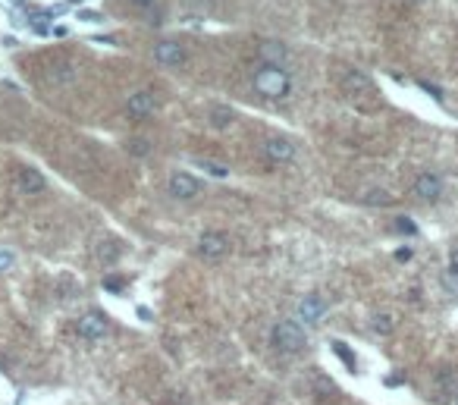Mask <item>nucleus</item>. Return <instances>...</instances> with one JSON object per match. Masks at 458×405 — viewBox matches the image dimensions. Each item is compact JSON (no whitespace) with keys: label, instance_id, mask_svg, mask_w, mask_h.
<instances>
[{"label":"nucleus","instance_id":"18","mask_svg":"<svg viewBox=\"0 0 458 405\" xmlns=\"http://www.w3.org/2000/svg\"><path fill=\"white\" fill-rule=\"evenodd\" d=\"M364 201H368V205H392V201H396V198H392L390 192H383V189H380V192H376V189H374V192H368V195H364Z\"/></svg>","mask_w":458,"mask_h":405},{"label":"nucleus","instance_id":"14","mask_svg":"<svg viewBox=\"0 0 458 405\" xmlns=\"http://www.w3.org/2000/svg\"><path fill=\"white\" fill-rule=\"evenodd\" d=\"M342 85H345V91H355V95H368L370 91V79L364 73H345Z\"/></svg>","mask_w":458,"mask_h":405},{"label":"nucleus","instance_id":"16","mask_svg":"<svg viewBox=\"0 0 458 405\" xmlns=\"http://www.w3.org/2000/svg\"><path fill=\"white\" fill-rule=\"evenodd\" d=\"M333 352L342 358V361H345V368H349V371H355V368H358V364H355V355L349 352V346H345V343H333Z\"/></svg>","mask_w":458,"mask_h":405},{"label":"nucleus","instance_id":"29","mask_svg":"<svg viewBox=\"0 0 458 405\" xmlns=\"http://www.w3.org/2000/svg\"><path fill=\"white\" fill-rule=\"evenodd\" d=\"M69 3H82V0H69Z\"/></svg>","mask_w":458,"mask_h":405},{"label":"nucleus","instance_id":"28","mask_svg":"<svg viewBox=\"0 0 458 405\" xmlns=\"http://www.w3.org/2000/svg\"><path fill=\"white\" fill-rule=\"evenodd\" d=\"M135 7H154V0H132Z\"/></svg>","mask_w":458,"mask_h":405},{"label":"nucleus","instance_id":"13","mask_svg":"<svg viewBox=\"0 0 458 405\" xmlns=\"http://www.w3.org/2000/svg\"><path fill=\"white\" fill-rule=\"evenodd\" d=\"M120 252H123V248H120V242L113 239V236H104V242L97 245V258H101V264H113L120 258Z\"/></svg>","mask_w":458,"mask_h":405},{"label":"nucleus","instance_id":"20","mask_svg":"<svg viewBox=\"0 0 458 405\" xmlns=\"http://www.w3.org/2000/svg\"><path fill=\"white\" fill-rule=\"evenodd\" d=\"M396 229H402V233H408V236H414V233H417L414 220H408V217H396Z\"/></svg>","mask_w":458,"mask_h":405},{"label":"nucleus","instance_id":"1","mask_svg":"<svg viewBox=\"0 0 458 405\" xmlns=\"http://www.w3.org/2000/svg\"><path fill=\"white\" fill-rule=\"evenodd\" d=\"M251 85L260 97L267 101H283L292 91V76L286 73V66H274V63H264V66L254 69Z\"/></svg>","mask_w":458,"mask_h":405},{"label":"nucleus","instance_id":"10","mask_svg":"<svg viewBox=\"0 0 458 405\" xmlns=\"http://www.w3.org/2000/svg\"><path fill=\"white\" fill-rule=\"evenodd\" d=\"M154 60L160 66H179V63H185V48L179 41H158L154 44Z\"/></svg>","mask_w":458,"mask_h":405},{"label":"nucleus","instance_id":"26","mask_svg":"<svg viewBox=\"0 0 458 405\" xmlns=\"http://www.w3.org/2000/svg\"><path fill=\"white\" fill-rule=\"evenodd\" d=\"M201 167H207V170H211L213 176H226V167H217V164H204V160H201Z\"/></svg>","mask_w":458,"mask_h":405},{"label":"nucleus","instance_id":"17","mask_svg":"<svg viewBox=\"0 0 458 405\" xmlns=\"http://www.w3.org/2000/svg\"><path fill=\"white\" fill-rule=\"evenodd\" d=\"M370 330H374V333H390V330H392V317H386V314L370 317Z\"/></svg>","mask_w":458,"mask_h":405},{"label":"nucleus","instance_id":"7","mask_svg":"<svg viewBox=\"0 0 458 405\" xmlns=\"http://www.w3.org/2000/svg\"><path fill=\"white\" fill-rule=\"evenodd\" d=\"M154 110H158V101H154L151 91H135V95H129V101H126V117L135 120V123L151 120L154 117Z\"/></svg>","mask_w":458,"mask_h":405},{"label":"nucleus","instance_id":"21","mask_svg":"<svg viewBox=\"0 0 458 405\" xmlns=\"http://www.w3.org/2000/svg\"><path fill=\"white\" fill-rule=\"evenodd\" d=\"M13 261H16V254L7 252V248H0V270H10V267H13Z\"/></svg>","mask_w":458,"mask_h":405},{"label":"nucleus","instance_id":"11","mask_svg":"<svg viewBox=\"0 0 458 405\" xmlns=\"http://www.w3.org/2000/svg\"><path fill=\"white\" fill-rule=\"evenodd\" d=\"M16 182H19V189L26 195H38V192H44V186H48L44 176L35 170V167H19V170H16Z\"/></svg>","mask_w":458,"mask_h":405},{"label":"nucleus","instance_id":"15","mask_svg":"<svg viewBox=\"0 0 458 405\" xmlns=\"http://www.w3.org/2000/svg\"><path fill=\"white\" fill-rule=\"evenodd\" d=\"M233 120H236V113H233L229 107H213V110H211V123L220 126V129H226V126L233 123Z\"/></svg>","mask_w":458,"mask_h":405},{"label":"nucleus","instance_id":"2","mask_svg":"<svg viewBox=\"0 0 458 405\" xmlns=\"http://www.w3.org/2000/svg\"><path fill=\"white\" fill-rule=\"evenodd\" d=\"M270 337H274V349L283 352V355H298V352L305 349V343H308L301 323H295V321H280Z\"/></svg>","mask_w":458,"mask_h":405},{"label":"nucleus","instance_id":"25","mask_svg":"<svg viewBox=\"0 0 458 405\" xmlns=\"http://www.w3.org/2000/svg\"><path fill=\"white\" fill-rule=\"evenodd\" d=\"M421 88H424L427 95H433V97H437V101H439V97H443V91H439L437 85H430V82H421Z\"/></svg>","mask_w":458,"mask_h":405},{"label":"nucleus","instance_id":"23","mask_svg":"<svg viewBox=\"0 0 458 405\" xmlns=\"http://www.w3.org/2000/svg\"><path fill=\"white\" fill-rule=\"evenodd\" d=\"M449 274H452V276H455V280H458V248H455V252L449 254Z\"/></svg>","mask_w":458,"mask_h":405},{"label":"nucleus","instance_id":"30","mask_svg":"<svg viewBox=\"0 0 458 405\" xmlns=\"http://www.w3.org/2000/svg\"><path fill=\"white\" fill-rule=\"evenodd\" d=\"M455 402H458V396H455Z\"/></svg>","mask_w":458,"mask_h":405},{"label":"nucleus","instance_id":"5","mask_svg":"<svg viewBox=\"0 0 458 405\" xmlns=\"http://www.w3.org/2000/svg\"><path fill=\"white\" fill-rule=\"evenodd\" d=\"M411 195H414L417 201H424V205H433V201H439V195H443V179H439L437 173H417L414 182H411Z\"/></svg>","mask_w":458,"mask_h":405},{"label":"nucleus","instance_id":"4","mask_svg":"<svg viewBox=\"0 0 458 405\" xmlns=\"http://www.w3.org/2000/svg\"><path fill=\"white\" fill-rule=\"evenodd\" d=\"M75 333L85 339V343H97V339L107 337V317L101 311H85L79 321H75Z\"/></svg>","mask_w":458,"mask_h":405},{"label":"nucleus","instance_id":"9","mask_svg":"<svg viewBox=\"0 0 458 405\" xmlns=\"http://www.w3.org/2000/svg\"><path fill=\"white\" fill-rule=\"evenodd\" d=\"M327 311H330V305L323 302L321 296H305L298 302V317L305 323H321L323 317H327Z\"/></svg>","mask_w":458,"mask_h":405},{"label":"nucleus","instance_id":"12","mask_svg":"<svg viewBox=\"0 0 458 405\" xmlns=\"http://www.w3.org/2000/svg\"><path fill=\"white\" fill-rule=\"evenodd\" d=\"M258 54L264 63H274V66H283V63L289 60V48L283 41H260Z\"/></svg>","mask_w":458,"mask_h":405},{"label":"nucleus","instance_id":"24","mask_svg":"<svg viewBox=\"0 0 458 405\" xmlns=\"http://www.w3.org/2000/svg\"><path fill=\"white\" fill-rule=\"evenodd\" d=\"M79 19H85V22H101L104 16H101V13H88V10H79Z\"/></svg>","mask_w":458,"mask_h":405},{"label":"nucleus","instance_id":"27","mask_svg":"<svg viewBox=\"0 0 458 405\" xmlns=\"http://www.w3.org/2000/svg\"><path fill=\"white\" fill-rule=\"evenodd\" d=\"M138 317H142V321H151V317H154V314H151V308H144V305H138Z\"/></svg>","mask_w":458,"mask_h":405},{"label":"nucleus","instance_id":"8","mask_svg":"<svg viewBox=\"0 0 458 405\" xmlns=\"http://www.w3.org/2000/svg\"><path fill=\"white\" fill-rule=\"evenodd\" d=\"M226 252H229V236L220 233V229H211V233H204L198 239V254L207 258V261H220Z\"/></svg>","mask_w":458,"mask_h":405},{"label":"nucleus","instance_id":"22","mask_svg":"<svg viewBox=\"0 0 458 405\" xmlns=\"http://www.w3.org/2000/svg\"><path fill=\"white\" fill-rule=\"evenodd\" d=\"M411 254H414V252H411V248L408 245H405V248H396V254H392V258H396V261H411Z\"/></svg>","mask_w":458,"mask_h":405},{"label":"nucleus","instance_id":"19","mask_svg":"<svg viewBox=\"0 0 458 405\" xmlns=\"http://www.w3.org/2000/svg\"><path fill=\"white\" fill-rule=\"evenodd\" d=\"M104 289L113 292V296H120V292H123V280H120V276H107V280H104Z\"/></svg>","mask_w":458,"mask_h":405},{"label":"nucleus","instance_id":"6","mask_svg":"<svg viewBox=\"0 0 458 405\" xmlns=\"http://www.w3.org/2000/svg\"><path fill=\"white\" fill-rule=\"evenodd\" d=\"M201 189H204V182H201L198 176H192V173L179 170V173H173V176H170V195H173V198H179V201L198 198Z\"/></svg>","mask_w":458,"mask_h":405},{"label":"nucleus","instance_id":"3","mask_svg":"<svg viewBox=\"0 0 458 405\" xmlns=\"http://www.w3.org/2000/svg\"><path fill=\"white\" fill-rule=\"evenodd\" d=\"M264 158L270 160V164H292L295 160V142L289 135H267L264 142Z\"/></svg>","mask_w":458,"mask_h":405}]
</instances>
